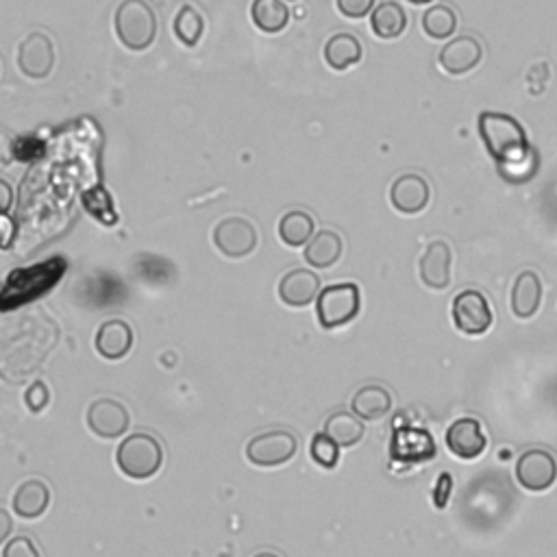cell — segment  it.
<instances>
[{
	"label": "cell",
	"instance_id": "obj_1",
	"mask_svg": "<svg viewBox=\"0 0 557 557\" xmlns=\"http://www.w3.org/2000/svg\"><path fill=\"white\" fill-rule=\"evenodd\" d=\"M479 135L490 157L499 164L512 166L527 153V133L523 125L507 114L484 111L479 116Z\"/></svg>",
	"mask_w": 557,
	"mask_h": 557
},
{
	"label": "cell",
	"instance_id": "obj_2",
	"mask_svg": "<svg viewBox=\"0 0 557 557\" xmlns=\"http://www.w3.org/2000/svg\"><path fill=\"white\" fill-rule=\"evenodd\" d=\"M114 27L120 44L131 53L151 48L157 37V16L146 0H122L116 9Z\"/></svg>",
	"mask_w": 557,
	"mask_h": 557
},
{
	"label": "cell",
	"instance_id": "obj_3",
	"mask_svg": "<svg viewBox=\"0 0 557 557\" xmlns=\"http://www.w3.org/2000/svg\"><path fill=\"white\" fill-rule=\"evenodd\" d=\"M116 464L131 479H151L164 464V449L151 433H131L116 451Z\"/></svg>",
	"mask_w": 557,
	"mask_h": 557
},
{
	"label": "cell",
	"instance_id": "obj_4",
	"mask_svg": "<svg viewBox=\"0 0 557 557\" xmlns=\"http://www.w3.org/2000/svg\"><path fill=\"white\" fill-rule=\"evenodd\" d=\"M362 309V294L355 283H336L318 294L316 314L323 329L333 331L349 325Z\"/></svg>",
	"mask_w": 557,
	"mask_h": 557
},
{
	"label": "cell",
	"instance_id": "obj_5",
	"mask_svg": "<svg viewBox=\"0 0 557 557\" xmlns=\"http://www.w3.org/2000/svg\"><path fill=\"white\" fill-rule=\"evenodd\" d=\"M299 440L292 431L272 429L251 438L246 444V460L259 468H277L294 460Z\"/></svg>",
	"mask_w": 557,
	"mask_h": 557
},
{
	"label": "cell",
	"instance_id": "obj_6",
	"mask_svg": "<svg viewBox=\"0 0 557 557\" xmlns=\"http://www.w3.org/2000/svg\"><path fill=\"white\" fill-rule=\"evenodd\" d=\"M451 318L457 331L464 336H484L494 325V314L488 296L481 290H462L453 299Z\"/></svg>",
	"mask_w": 557,
	"mask_h": 557
},
{
	"label": "cell",
	"instance_id": "obj_7",
	"mask_svg": "<svg viewBox=\"0 0 557 557\" xmlns=\"http://www.w3.org/2000/svg\"><path fill=\"white\" fill-rule=\"evenodd\" d=\"M216 249L229 259H242L257 249V229L251 220L231 216L220 220L214 229Z\"/></svg>",
	"mask_w": 557,
	"mask_h": 557
},
{
	"label": "cell",
	"instance_id": "obj_8",
	"mask_svg": "<svg viewBox=\"0 0 557 557\" xmlns=\"http://www.w3.org/2000/svg\"><path fill=\"white\" fill-rule=\"evenodd\" d=\"M516 479L527 492H547L557 481L555 455L544 449H529L516 462Z\"/></svg>",
	"mask_w": 557,
	"mask_h": 557
},
{
	"label": "cell",
	"instance_id": "obj_9",
	"mask_svg": "<svg viewBox=\"0 0 557 557\" xmlns=\"http://www.w3.org/2000/svg\"><path fill=\"white\" fill-rule=\"evenodd\" d=\"M18 68L29 79H46L55 68V46L46 33L35 31L18 48Z\"/></svg>",
	"mask_w": 557,
	"mask_h": 557
},
{
	"label": "cell",
	"instance_id": "obj_10",
	"mask_svg": "<svg viewBox=\"0 0 557 557\" xmlns=\"http://www.w3.org/2000/svg\"><path fill=\"white\" fill-rule=\"evenodd\" d=\"M129 425V410L116 399H96L88 407V427L98 438L116 440L125 436L129 431Z\"/></svg>",
	"mask_w": 557,
	"mask_h": 557
},
{
	"label": "cell",
	"instance_id": "obj_11",
	"mask_svg": "<svg viewBox=\"0 0 557 557\" xmlns=\"http://www.w3.org/2000/svg\"><path fill=\"white\" fill-rule=\"evenodd\" d=\"M444 438H447L449 451L466 462L477 460L488 449V436L481 429V423L470 416L453 420Z\"/></svg>",
	"mask_w": 557,
	"mask_h": 557
},
{
	"label": "cell",
	"instance_id": "obj_12",
	"mask_svg": "<svg viewBox=\"0 0 557 557\" xmlns=\"http://www.w3.org/2000/svg\"><path fill=\"white\" fill-rule=\"evenodd\" d=\"M431 201V188L423 175L416 172H405V175L396 177L390 188V203L399 214L416 216L425 212Z\"/></svg>",
	"mask_w": 557,
	"mask_h": 557
},
{
	"label": "cell",
	"instance_id": "obj_13",
	"mask_svg": "<svg viewBox=\"0 0 557 557\" xmlns=\"http://www.w3.org/2000/svg\"><path fill=\"white\" fill-rule=\"evenodd\" d=\"M481 59H484V46L475 35H460L442 48L438 61L442 70L451 77H462V74L473 72Z\"/></svg>",
	"mask_w": 557,
	"mask_h": 557
},
{
	"label": "cell",
	"instance_id": "obj_14",
	"mask_svg": "<svg viewBox=\"0 0 557 557\" xmlns=\"http://www.w3.org/2000/svg\"><path fill=\"white\" fill-rule=\"evenodd\" d=\"M420 281L429 290H447L453 277V251L444 240H433L418 262Z\"/></svg>",
	"mask_w": 557,
	"mask_h": 557
},
{
	"label": "cell",
	"instance_id": "obj_15",
	"mask_svg": "<svg viewBox=\"0 0 557 557\" xmlns=\"http://www.w3.org/2000/svg\"><path fill=\"white\" fill-rule=\"evenodd\" d=\"M320 292V279L316 272L296 268L290 270L288 275H283L279 283V299L288 307H307L318 299Z\"/></svg>",
	"mask_w": 557,
	"mask_h": 557
},
{
	"label": "cell",
	"instance_id": "obj_16",
	"mask_svg": "<svg viewBox=\"0 0 557 557\" xmlns=\"http://www.w3.org/2000/svg\"><path fill=\"white\" fill-rule=\"evenodd\" d=\"M542 279L534 270H523L521 275L514 279L512 286V314L521 320L534 318L540 312L542 305Z\"/></svg>",
	"mask_w": 557,
	"mask_h": 557
},
{
	"label": "cell",
	"instance_id": "obj_17",
	"mask_svg": "<svg viewBox=\"0 0 557 557\" xmlns=\"http://www.w3.org/2000/svg\"><path fill=\"white\" fill-rule=\"evenodd\" d=\"M94 346L105 360H122L133 346V329L125 320H107L96 331Z\"/></svg>",
	"mask_w": 557,
	"mask_h": 557
},
{
	"label": "cell",
	"instance_id": "obj_18",
	"mask_svg": "<svg viewBox=\"0 0 557 557\" xmlns=\"http://www.w3.org/2000/svg\"><path fill=\"white\" fill-rule=\"evenodd\" d=\"M48 505H51V490L40 479H27L18 486L11 507L14 512L24 518V521H35L46 514Z\"/></svg>",
	"mask_w": 557,
	"mask_h": 557
},
{
	"label": "cell",
	"instance_id": "obj_19",
	"mask_svg": "<svg viewBox=\"0 0 557 557\" xmlns=\"http://www.w3.org/2000/svg\"><path fill=\"white\" fill-rule=\"evenodd\" d=\"M344 253V240L340 233L323 229L318 231L305 246V262L314 268H331L340 262Z\"/></svg>",
	"mask_w": 557,
	"mask_h": 557
},
{
	"label": "cell",
	"instance_id": "obj_20",
	"mask_svg": "<svg viewBox=\"0 0 557 557\" xmlns=\"http://www.w3.org/2000/svg\"><path fill=\"white\" fill-rule=\"evenodd\" d=\"M392 394L377 383H370L355 392L351 407L353 414L362 420H381L392 412Z\"/></svg>",
	"mask_w": 557,
	"mask_h": 557
},
{
	"label": "cell",
	"instance_id": "obj_21",
	"mask_svg": "<svg viewBox=\"0 0 557 557\" xmlns=\"http://www.w3.org/2000/svg\"><path fill=\"white\" fill-rule=\"evenodd\" d=\"M364 57L362 42L353 33H336L325 44V61L331 70L344 72L351 66L360 64Z\"/></svg>",
	"mask_w": 557,
	"mask_h": 557
},
{
	"label": "cell",
	"instance_id": "obj_22",
	"mask_svg": "<svg viewBox=\"0 0 557 557\" xmlns=\"http://www.w3.org/2000/svg\"><path fill=\"white\" fill-rule=\"evenodd\" d=\"M370 29H373L379 40H396L407 29L405 9L399 3H394V0H383L381 5L373 9Z\"/></svg>",
	"mask_w": 557,
	"mask_h": 557
},
{
	"label": "cell",
	"instance_id": "obj_23",
	"mask_svg": "<svg viewBox=\"0 0 557 557\" xmlns=\"http://www.w3.org/2000/svg\"><path fill=\"white\" fill-rule=\"evenodd\" d=\"M251 18L259 31L275 35L288 27L290 11L283 0H253Z\"/></svg>",
	"mask_w": 557,
	"mask_h": 557
},
{
	"label": "cell",
	"instance_id": "obj_24",
	"mask_svg": "<svg viewBox=\"0 0 557 557\" xmlns=\"http://www.w3.org/2000/svg\"><path fill=\"white\" fill-rule=\"evenodd\" d=\"M364 423L362 418H357L355 414L349 412H336L327 418L325 423V433L338 444V447H355L364 438Z\"/></svg>",
	"mask_w": 557,
	"mask_h": 557
},
{
	"label": "cell",
	"instance_id": "obj_25",
	"mask_svg": "<svg viewBox=\"0 0 557 557\" xmlns=\"http://www.w3.org/2000/svg\"><path fill=\"white\" fill-rule=\"evenodd\" d=\"M314 218L303 209H292L279 222V238L288 246H305L314 238Z\"/></svg>",
	"mask_w": 557,
	"mask_h": 557
},
{
	"label": "cell",
	"instance_id": "obj_26",
	"mask_svg": "<svg viewBox=\"0 0 557 557\" xmlns=\"http://www.w3.org/2000/svg\"><path fill=\"white\" fill-rule=\"evenodd\" d=\"M457 14L449 5H436L423 14V31L431 40H447L457 31Z\"/></svg>",
	"mask_w": 557,
	"mask_h": 557
},
{
	"label": "cell",
	"instance_id": "obj_27",
	"mask_svg": "<svg viewBox=\"0 0 557 557\" xmlns=\"http://www.w3.org/2000/svg\"><path fill=\"white\" fill-rule=\"evenodd\" d=\"M205 31V20L203 16L192 5H185L179 9V14L175 18V35L177 40L185 46H196L198 40L203 37Z\"/></svg>",
	"mask_w": 557,
	"mask_h": 557
},
{
	"label": "cell",
	"instance_id": "obj_28",
	"mask_svg": "<svg viewBox=\"0 0 557 557\" xmlns=\"http://www.w3.org/2000/svg\"><path fill=\"white\" fill-rule=\"evenodd\" d=\"M309 453H312V460L320 466L333 470L340 462V447L333 442L327 433H316L312 438V444H309Z\"/></svg>",
	"mask_w": 557,
	"mask_h": 557
},
{
	"label": "cell",
	"instance_id": "obj_29",
	"mask_svg": "<svg viewBox=\"0 0 557 557\" xmlns=\"http://www.w3.org/2000/svg\"><path fill=\"white\" fill-rule=\"evenodd\" d=\"M336 7L344 18L362 20L375 9V0H336Z\"/></svg>",
	"mask_w": 557,
	"mask_h": 557
},
{
	"label": "cell",
	"instance_id": "obj_30",
	"mask_svg": "<svg viewBox=\"0 0 557 557\" xmlns=\"http://www.w3.org/2000/svg\"><path fill=\"white\" fill-rule=\"evenodd\" d=\"M3 557H40V549L29 536H16L5 544Z\"/></svg>",
	"mask_w": 557,
	"mask_h": 557
},
{
	"label": "cell",
	"instance_id": "obj_31",
	"mask_svg": "<svg viewBox=\"0 0 557 557\" xmlns=\"http://www.w3.org/2000/svg\"><path fill=\"white\" fill-rule=\"evenodd\" d=\"M48 399H51V394H48V388L42 381H35L27 390V394H24V403H27L31 412H42L48 405Z\"/></svg>",
	"mask_w": 557,
	"mask_h": 557
},
{
	"label": "cell",
	"instance_id": "obj_32",
	"mask_svg": "<svg viewBox=\"0 0 557 557\" xmlns=\"http://www.w3.org/2000/svg\"><path fill=\"white\" fill-rule=\"evenodd\" d=\"M14 157H16V140L11 138L5 129H0V170L14 162Z\"/></svg>",
	"mask_w": 557,
	"mask_h": 557
},
{
	"label": "cell",
	"instance_id": "obj_33",
	"mask_svg": "<svg viewBox=\"0 0 557 557\" xmlns=\"http://www.w3.org/2000/svg\"><path fill=\"white\" fill-rule=\"evenodd\" d=\"M451 488H453V479H451V475L444 473L438 479V488L433 490V503H436L438 510H444V507H447L449 497H451V492H453Z\"/></svg>",
	"mask_w": 557,
	"mask_h": 557
},
{
	"label": "cell",
	"instance_id": "obj_34",
	"mask_svg": "<svg viewBox=\"0 0 557 557\" xmlns=\"http://www.w3.org/2000/svg\"><path fill=\"white\" fill-rule=\"evenodd\" d=\"M16 238V222L7 214H0V249H9Z\"/></svg>",
	"mask_w": 557,
	"mask_h": 557
},
{
	"label": "cell",
	"instance_id": "obj_35",
	"mask_svg": "<svg viewBox=\"0 0 557 557\" xmlns=\"http://www.w3.org/2000/svg\"><path fill=\"white\" fill-rule=\"evenodd\" d=\"M11 205H14V190L5 179H0V214H7Z\"/></svg>",
	"mask_w": 557,
	"mask_h": 557
},
{
	"label": "cell",
	"instance_id": "obj_36",
	"mask_svg": "<svg viewBox=\"0 0 557 557\" xmlns=\"http://www.w3.org/2000/svg\"><path fill=\"white\" fill-rule=\"evenodd\" d=\"M11 531H14V521H11L9 512L0 507V544H5V540L11 536Z\"/></svg>",
	"mask_w": 557,
	"mask_h": 557
},
{
	"label": "cell",
	"instance_id": "obj_37",
	"mask_svg": "<svg viewBox=\"0 0 557 557\" xmlns=\"http://www.w3.org/2000/svg\"><path fill=\"white\" fill-rule=\"evenodd\" d=\"M253 557H281V555H277V553H272V551H262V553H257V555H253Z\"/></svg>",
	"mask_w": 557,
	"mask_h": 557
},
{
	"label": "cell",
	"instance_id": "obj_38",
	"mask_svg": "<svg viewBox=\"0 0 557 557\" xmlns=\"http://www.w3.org/2000/svg\"><path fill=\"white\" fill-rule=\"evenodd\" d=\"M407 3H412V5H429V3H433V0H407Z\"/></svg>",
	"mask_w": 557,
	"mask_h": 557
}]
</instances>
